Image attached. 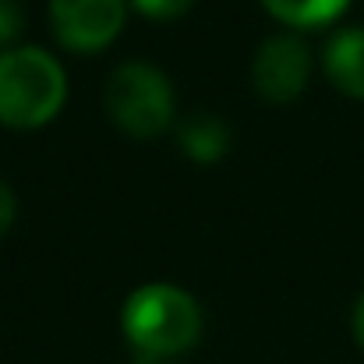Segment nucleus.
<instances>
[{"label": "nucleus", "instance_id": "1", "mask_svg": "<svg viewBox=\"0 0 364 364\" xmlns=\"http://www.w3.org/2000/svg\"><path fill=\"white\" fill-rule=\"evenodd\" d=\"M124 333L127 340L152 358L188 350L202 333L198 301L173 283H145L124 304Z\"/></svg>", "mask_w": 364, "mask_h": 364}, {"label": "nucleus", "instance_id": "2", "mask_svg": "<svg viewBox=\"0 0 364 364\" xmlns=\"http://www.w3.org/2000/svg\"><path fill=\"white\" fill-rule=\"evenodd\" d=\"M68 96V75L53 53L39 46H11L0 53V121L11 127L46 124Z\"/></svg>", "mask_w": 364, "mask_h": 364}, {"label": "nucleus", "instance_id": "3", "mask_svg": "<svg viewBox=\"0 0 364 364\" xmlns=\"http://www.w3.org/2000/svg\"><path fill=\"white\" fill-rule=\"evenodd\" d=\"M107 110L131 134H159L173 121V89L145 60H127L107 78Z\"/></svg>", "mask_w": 364, "mask_h": 364}, {"label": "nucleus", "instance_id": "4", "mask_svg": "<svg viewBox=\"0 0 364 364\" xmlns=\"http://www.w3.org/2000/svg\"><path fill=\"white\" fill-rule=\"evenodd\" d=\"M308 75H311V50L301 36L294 32H276L269 36L258 53H255V64H251V78H255V89L272 100V103H290L304 92L308 85Z\"/></svg>", "mask_w": 364, "mask_h": 364}, {"label": "nucleus", "instance_id": "5", "mask_svg": "<svg viewBox=\"0 0 364 364\" xmlns=\"http://www.w3.org/2000/svg\"><path fill=\"white\" fill-rule=\"evenodd\" d=\"M50 21L64 46L100 50L124 25V0H50Z\"/></svg>", "mask_w": 364, "mask_h": 364}, {"label": "nucleus", "instance_id": "6", "mask_svg": "<svg viewBox=\"0 0 364 364\" xmlns=\"http://www.w3.org/2000/svg\"><path fill=\"white\" fill-rule=\"evenodd\" d=\"M322 64L340 92L364 100V28H340L326 43Z\"/></svg>", "mask_w": 364, "mask_h": 364}, {"label": "nucleus", "instance_id": "7", "mask_svg": "<svg viewBox=\"0 0 364 364\" xmlns=\"http://www.w3.org/2000/svg\"><path fill=\"white\" fill-rule=\"evenodd\" d=\"M177 138H181L184 152L191 159H202V163L220 159L227 152V145H230V131H227V124L220 121L216 114H195V117H188V121L181 124Z\"/></svg>", "mask_w": 364, "mask_h": 364}, {"label": "nucleus", "instance_id": "8", "mask_svg": "<svg viewBox=\"0 0 364 364\" xmlns=\"http://www.w3.org/2000/svg\"><path fill=\"white\" fill-rule=\"evenodd\" d=\"M279 21L308 28V25H326L333 21L350 0H262Z\"/></svg>", "mask_w": 364, "mask_h": 364}, {"label": "nucleus", "instance_id": "9", "mask_svg": "<svg viewBox=\"0 0 364 364\" xmlns=\"http://www.w3.org/2000/svg\"><path fill=\"white\" fill-rule=\"evenodd\" d=\"M21 25H25V11H21V4H18V0H0V43L18 39Z\"/></svg>", "mask_w": 364, "mask_h": 364}, {"label": "nucleus", "instance_id": "10", "mask_svg": "<svg viewBox=\"0 0 364 364\" xmlns=\"http://www.w3.org/2000/svg\"><path fill=\"white\" fill-rule=\"evenodd\" d=\"M134 7L152 18H173V14H184L191 7V0H134Z\"/></svg>", "mask_w": 364, "mask_h": 364}, {"label": "nucleus", "instance_id": "11", "mask_svg": "<svg viewBox=\"0 0 364 364\" xmlns=\"http://www.w3.org/2000/svg\"><path fill=\"white\" fill-rule=\"evenodd\" d=\"M11 220H14V191L0 181V234H7Z\"/></svg>", "mask_w": 364, "mask_h": 364}, {"label": "nucleus", "instance_id": "12", "mask_svg": "<svg viewBox=\"0 0 364 364\" xmlns=\"http://www.w3.org/2000/svg\"><path fill=\"white\" fill-rule=\"evenodd\" d=\"M354 340L361 343V350H364V294H361V301L354 304Z\"/></svg>", "mask_w": 364, "mask_h": 364}]
</instances>
